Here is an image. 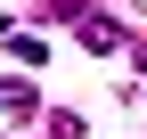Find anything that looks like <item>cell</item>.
I'll return each instance as SVG.
<instances>
[{
    "instance_id": "cell-1",
    "label": "cell",
    "mask_w": 147,
    "mask_h": 139,
    "mask_svg": "<svg viewBox=\"0 0 147 139\" xmlns=\"http://www.w3.org/2000/svg\"><path fill=\"white\" fill-rule=\"evenodd\" d=\"M74 41H82L90 57H106V49H123V41H131V33H123V25H115V16H106V8H82V25H74Z\"/></svg>"
},
{
    "instance_id": "cell-2",
    "label": "cell",
    "mask_w": 147,
    "mask_h": 139,
    "mask_svg": "<svg viewBox=\"0 0 147 139\" xmlns=\"http://www.w3.org/2000/svg\"><path fill=\"white\" fill-rule=\"evenodd\" d=\"M0 115H8V123H33V115H41L33 74H0Z\"/></svg>"
},
{
    "instance_id": "cell-3",
    "label": "cell",
    "mask_w": 147,
    "mask_h": 139,
    "mask_svg": "<svg viewBox=\"0 0 147 139\" xmlns=\"http://www.w3.org/2000/svg\"><path fill=\"white\" fill-rule=\"evenodd\" d=\"M49 139H90V123H82L74 107H57V115H49Z\"/></svg>"
},
{
    "instance_id": "cell-4",
    "label": "cell",
    "mask_w": 147,
    "mask_h": 139,
    "mask_svg": "<svg viewBox=\"0 0 147 139\" xmlns=\"http://www.w3.org/2000/svg\"><path fill=\"white\" fill-rule=\"evenodd\" d=\"M8 49H16L25 65H41V57H49V41H41V33H8Z\"/></svg>"
},
{
    "instance_id": "cell-5",
    "label": "cell",
    "mask_w": 147,
    "mask_h": 139,
    "mask_svg": "<svg viewBox=\"0 0 147 139\" xmlns=\"http://www.w3.org/2000/svg\"><path fill=\"white\" fill-rule=\"evenodd\" d=\"M131 65H139V74H147V33H139V41H131Z\"/></svg>"
}]
</instances>
